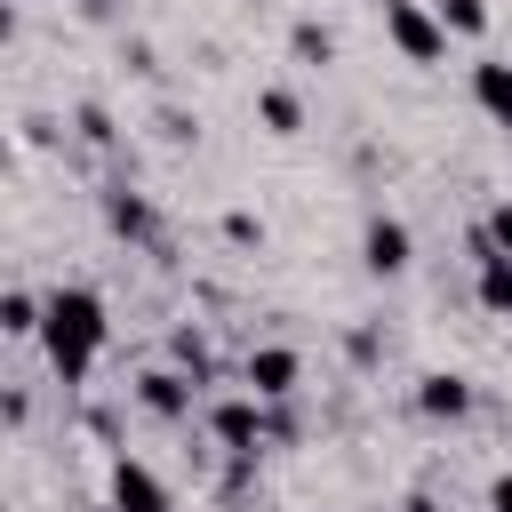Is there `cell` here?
Returning <instances> with one entry per match:
<instances>
[{
	"instance_id": "cell-1",
	"label": "cell",
	"mask_w": 512,
	"mask_h": 512,
	"mask_svg": "<svg viewBox=\"0 0 512 512\" xmlns=\"http://www.w3.org/2000/svg\"><path fill=\"white\" fill-rule=\"evenodd\" d=\"M112 320H104V296L96 288H48V320H40V352L64 384H88L96 352H104Z\"/></svg>"
},
{
	"instance_id": "cell-2",
	"label": "cell",
	"mask_w": 512,
	"mask_h": 512,
	"mask_svg": "<svg viewBox=\"0 0 512 512\" xmlns=\"http://www.w3.org/2000/svg\"><path fill=\"white\" fill-rule=\"evenodd\" d=\"M376 16H384L392 48H400L408 64H440V56H448V24H440L424 0H376Z\"/></svg>"
},
{
	"instance_id": "cell-3",
	"label": "cell",
	"mask_w": 512,
	"mask_h": 512,
	"mask_svg": "<svg viewBox=\"0 0 512 512\" xmlns=\"http://www.w3.org/2000/svg\"><path fill=\"white\" fill-rule=\"evenodd\" d=\"M208 432H216L232 456H256V448H264V432H272V416H264V400H256V392H224V400L208 408Z\"/></svg>"
},
{
	"instance_id": "cell-4",
	"label": "cell",
	"mask_w": 512,
	"mask_h": 512,
	"mask_svg": "<svg viewBox=\"0 0 512 512\" xmlns=\"http://www.w3.org/2000/svg\"><path fill=\"white\" fill-rule=\"evenodd\" d=\"M192 400H200V384H192L184 368H144V376H136V408L160 416V424H184Z\"/></svg>"
},
{
	"instance_id": "cell-5",
	"label": "cell",
	"mask_w": 512,
	"mask_h": 512,
	"mask_svg": "<svg viewBox=\"0 0 512 512\" xmlns=\"http://www.w3.org/2000/svg\"><path fill=\"white\" fill-rule=\"evenodd\" d=\"M408 256H416L408 224H400V216H368V232H360V264H368L376 280H400V272H408Z\"/></svg>"
},
{
	"instance_id": "cell-6",
	"label": "cell",
	"mask_w": 512,
	"mask_h": 512,
	"mask_svg": "<svg viewBox=\"0 0 512 512\" xmlns=\"http://www.w3.org/2000/svg\"><path fill=\"white\" fill-rule=\"evenodd\" d=\"M296 376H304V360H296L288 344H256V352L240 360V384H248L256 400H288V392H296Z\"/></svg>"
},
{
	"instance_id": "cell-7",
	"label": "cell",
	"mask_w": 512,
	"mask_h": 512,
	"mask_svg": "<svg viewBox=\"0 0 512 512\" xmlns=\"http://www.w3.org/2000/svg\"><path fill=\"white\" fill-rule=\"evenodd\" d=\"M112 512H176V504H168V488H160V472H152V464L112 456Z\"/></svg>"
},
{
	"instance_id": "cell-8",
	"label": "cell",
	"mask_w": 512,
	"mask_h": 512,
	"mask_svg": "<svg viewBox=\"0 0 512 512\" xmlns=\"http://www.w3.org/2000/svg\"><path fill=\"white\" fill-rule=\"evenodd\" d=\"M416 416H432V424H464V416H472V384H464L456 368H432V376L416 384Z\"/></svg>"
},
{
	"instance_id": "cell-9",
	"label": "cell",
	"mask_w": 512,
	"mask_h": 512,
	"mask_svg": "<svg viewBox=\"0 0 512 512\" xmlns=\"http://www.w3.org/2000/svg\"><path fill=\"white\" fill-rule=\"evenodd\" d=\"M472 104L512 136V64H504V56H480V64H472Z\"/></svg>"
},
{
	"instance_id": "cell-10",
	"label": "cell",
	"mask_w": 512,
	"mask_h": 512,
	"mask_svg": "<svg viewBox=\"0 0 512 512\" xmlns=\"http://www.w3.org/2000/svg\"><path fill=\"white\" fill-rule=\"evenodd\" d=\"M104 224H112L120 240H152V232H160V224H152V200H144V192H128V184H112V192H104Z\"/></svg>"
},
{
	"instance_id": "cell-11",
	"label": "cell",
	"mask_w": 512,
	"mask_h": 512,
	"mask_svg": "<svg viewBox=\"0 0 512 512\" xmlns=\"http://www.w3.org/2000/svg\"><path fill=\"white\" fill-rule=\"evenodd\" d=\"M472 288H480V304H488L496 320H512V256H480V264H472Z\"/></svg>"
},
{
	"instance_id": "cell-12",
	"label": "cell",
	"mask_w": 512,
	"mask_h": 512,
	"mask_svg": "<svg viewBox=\"0 0 512 512\" xmlns=\"http://www.w3.org/2000/svg\"><path fill=\"white\" fill-rule=\"evenodd\" d=\"M40 320H48V296H32V288H8L0 296V328L8 336H40Z\"/></svg>"
},
{
	"instance_id": "cell-13",
	"label": "cell",
	"mask_w": 512,
	"mask_h": 512,
	"mask_svg": "<svg viewBox=\"0 0 512 512\" xmlns=\"http://www.w3.org/2000/svg\"><path fill=\"white\" fill-rule=\"evenodd\" d=\"M168 368H184L192 384H208V376H216V360H208V336H200V328H176V336H168Z\"/></svg>"
},
{
	"instance_id": "cell-14",
	"label": "cell",
	"mask_w": 512,
	"mask_h": 512,
	"mask_svg": "<svg viewBox=\"0 0 512 512\" xmlns=\"http://www.w3.org/2000/svg\"><path fill=\"white\" fill-rule=\"evenodd\" d=\"M288 56H296V64H312V72H320V64H336V32H328V24H312V16H304V24H296V32H288Z\"/></svg>"
},
{
	"instance_id": "cell-15",
	"label": "cell",
	"mask_w": 512,
	"mask_h": 512,
	"mask_svg": "<svg viewBox=\"0 0 512 512\" xmlns=\"http://www.w3.org/2000/svg\"><path fill=\"white\" fill-rule=\"evenodd\" d=\"M256 120H264L272 136H296V128H304V104H296V88H264V96H256Z\"/></svg>"
},
{
	"instance_id": "cell-16",
	"label": "cell",
	"mask_w": 512,
	"mask_h": 512,
	"mask_svg": "<svg viewBox=\"0 0 512 512\" xmlns=\"http://www.w3.org/2000/svg\"><path fill=\"white\" fill-rule=\"evenodd\" d=\"M432 16H440L456 40H480V32H488V0H432Z\"/></svg>"
},
{
	"instance_id": "cell-17",
	"label": "cell",
	"mask_w": 512,
	"mask_h": 512,
	"mask_svg": "<svg viewBox=\"0 0 512 512\" xmlns=\"http://www.w3.org/2000/svg\"><path fill=\"white\" fill-rule=\"evenodd\" d=\"M224 240H232V248H264V224H256L248 208H232V216H224Z\"/></svg>"
},
{
	"instance_id": "cell-18",
	"label": "cell",
	"mask_w": 512,
	"mask_h": 512,
	"mask_svg": "<svg viewBox=\"0 0 512 512\" xmlns=\"http://www.w3.org/2000/svg\"><path fill=\"white\" fill-rule=\"evenodd\" d=\"M72 120H80V136H88V144H112V120H104V104H80Z\"/></svg>"
},
{
	"instance_id": "cell-19",
	"label": "cell",
	"mask_w": 512,
	"mask_h": 512,
	"mask_svg": "<svg viewBox=\"0 0 512 512\" xmlns=\"http://www.w3.org/2000/svg\"><path fill=\"white\" fill-rule=\"evenodd\" d=\"M488 240H496V256H512V200L488 208Z\"/></svg>"
},
{
	"instance_id": "cell-20",
	"label": "cell",
	"mask_w": 512,
	"mask_h": 512,
	"mask_svg": "<svg viewBox=\"0 0 512 512\" xmlns=\"http://www.w3.org/2000/svg\"><path fill=\"white\" fill-rule=\"evenodd\" d=\"M488 512H512V464H504V472L488 480Z\"/></svg>"
},
{
	"instance_id": "cell-21",
	"label": "cell",
	"mask_w": 512,
	"mask_h": 512,
	"mask_svg": "<svg viewBox=\"0 0 512 512\" xmlns=\"http://www.w3.org/2000/svg\"><path fill=\"white\" fill-rule=\"evenodd\" d=\"M80 16H112V0H80Z\"/></svg>"
},
{
	"instance_id": "cell-22",
	"label": "cell",
	"mask_w": 512,
	"mask_h": 512,
	"mask_svg": "<svg viewBox=\"0 0 512 512\" xmlns=\"http://www.w3.org/2000/svg\"><path fill=\"white\" fill-rule=\"evenodd\" d=\"M408 512H440V504H432V496H408Z\"/></svg>"
}]
</instances>
